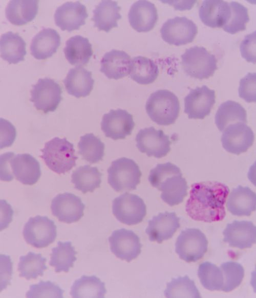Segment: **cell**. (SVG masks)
I'll return each mask as SVG.
<instances>
[{
	"mask_svg": "<svg viewBox=\"0 0 256 298\" xmlns=\"http://www.w3.org/2000/svg\"><path fill=\"white\" fill-rule=\"evenodd\" d=\"M160 33L165 42L179 46L192 42L198 33V27L185 16H176L163 24Z\"/></svg>",
	"mask_w": 256,
	"mask_h": 298,
	"instance_id": "cell-11",
	"label": "cell"
},
{
	"mask_svg": "<svg viewBox=\"0 0 256 298\" xmlns=\"http://www.w3.org/2000/svg\"><path fill=\"white\" fill-rule=\"evenodd\" d=\"M229 193L228 187L218 181H203L191 185L185 210L193 219L205 222L223 220L224 204Z\"/></svg>",
	"mask_w": 256,
	"mask_h": 298,
	"instance_id": "cell-1",
	"label": "cell"
},
{
	"mask_svg": "<svg viewBox=\"0 0 256 298\" xmlns=\"http://www.w3.org/2000/svg\"><path fill=\"white\" fill-rule=\"evenodd\" d=\"M120 9L116 2L102 1L93 11L92 20L94 23V26L99 30L106 32L113 28L117 27V21L122 17L119 13Z\"/></svg>",
	"mask_w": 256,
	"mask_h": 298,
	"instance_id": "cell-28",
	"label": "cell"
},
{
	"mask_svg": "<svg viewBox=\"0 0 256 298\" xmlns=\"http://www.w3.org/2000/svg\"><path fill=\"white\" fill-rule=\"evenodd\" d=\"M106 293L105 283L95 275H82L75 281L70 291L73 298H103Z\"/></svg>",
	"mask_w": 256,
	"mask_h": 298,
	"instance_id": "cell-32",
	"label": "cell"
},
{
	"mask_svg": "<svg viewBox=\"0 0 256 298\" xmlns=\"http://www.w3.org/2000/svg\"><path fill=\"white\" fill-rule=\"evenodd\" d=\"M76 254L77 252L71 241H59L57 243V246L52 249L49 265L54 267L56 272H68L77 260Z\"/></svg>",
	"mask_w": 256,
	"mask_h": 298,
	"instance_id": "cell-36",
	"label": "cell"
},
{
	"mask_svg": "<svg viewBox=\"0 0 256 298\" xmlns=\"http://www.w3.org/2000/svg\"><path fill=\"white\" fill-rule=\"evenodd\" d=\"M179 221L180 218L175 212L160 213L148 221L145 233L151 241L161 243L173 237L180 227Z\"/></svg>",
	"mask_w": 256,
	"mask_h": 298,
	"instance_id": "cell-20",
	"label": "cell"
},
{
	"mask_svg": "<svg viewBox=\"0 0 256 298\" xmlns=\"http://www.w3.org/2000/svg\"><path fill=\"white\" fill-rule=\"evenodd\" d=\"M60 44V36L52 28H44L33 38L30 45L31 54L37 60L51 57Z\"/></svg>",
	"mask_w": 256,
	"mask_h": 298,
	"instance_id": "cell-27",
	"label": "cell"
},
{
	"mask_svg": "<svg viewBox=\"0 0 256 298\" xmlns=\"http://www.w3.org/2000/svg\"><path fill=\"white\" fill-rule=\"evenodd\" d=\"M215 99V91L206 85L191 89L184 98V111L189 119H203L209 115Z\"/></svg>",
	"mask_w": 256,
	"mask_h": 298,
	"instance_id": "cell-14",
	"label": "cell"
},
{
	"mask_svg": "<svg viewBox=\"0 0 256 298\" xmlns=\"http://www.w3.org/2000/svg\"><path fill=\"white\" fill-rule=\"evenodd\" d=\"M40 151V157L46 165L58 174H65L71 170L76 165L78 159L73 144L66 138H53L45 143Z\"/></svg>",
	"mask_w": 256,
	"mask_h": 298,
	"instance_id": "cell-3",
	"label": "cell"
},
{
	"mask_svg": "<svg viewBox=\"0 0 256 298\" xmlns=\"http://www.w3.org/2000/svg\"><path fill=\"white\" fill-rule=\"evenodd\" d=\"M46 261L47 259L40 253L36 254L31 251L26 255L21 256L18 264L19 276L27 280L42 276L44 271L47 269Z\"/></svg>",
	"mask_w": 256,
	"mask_h": 298,
	"instance_id": "cell-37",
	"label": "cell"
},
{
	"mask_svg": "<svg viewBox=\"0 0 256 298\" xmlns=\"http://www.w3.org/2000/svg\"><path fill=\"white\" fill-rule=\"evenodd\" d=\"M198 275L202 285L210 291L221 290L224 283L222 270L209 262L201 264L198 268Z\"/></svg>",
	"mask_w": 256,
	"mask_h": 298,
	"instance_id": "cell-40",
	"label": "cell"
},
{
	"mask_svg": "<svg viewBox=\"0 0 256 298\" xmlns=\"http://www.w3.org/2000/svg\"><path fill=\"white\" fill-rule=\"evenodd\" d=\"M223 234V241L231 247L249 248L256 242V227L250 221L234 220L228 224Z\"/></svg>",
	"mask_w": 256,
	"mask_h": 298,
	"instance_id": "cell-19",
	"label": "cell"
},
{
	"mask_svg": "<svg viewBox=\"0 0 256 298\" xmlns=\"http://www.w3.org/2000/svg\"><path fill=\"white\" fill-rule=\"evenodd\" d=\"M30 92V101L36 109L45 114L55 110L62 99L61 87L48 78L39 79Z\"/></svg>",
	"mask_w": 256,
	"mask_h": 298,
	"instance_id": "cell-10",
	"label": "cell"
},
{
	"mask_svg": "<svg viewBox=\"0 0 256 298\" xmlns=\"http://www.w3.org/2000/svg\"><path fill=\"white\" fill-rule=\"evenodd\" d=\"M84 208L80 197L68 192L57 195L51 204L53 215L67 224L78 221L83 215Z\"/></svg>",
	"mask_w": 256,
	"mask_h": 298,
	"instance_id": "cell-17",
	"label": "cell"
},
{
	"mask_svg": "<svg viewBox=\"0 0 256 298\" xmlns=\"http://www.w3.org/2000/svg\"><path fill=\"white\" fill-rule=\"evenodd\" d=\"M26 46V42L18 33L7 32L1 36V57L9 64L18 63L25 59Z\"/></svg>",
	"mask_w": 256,
	"mask_h": 298,
	"instance_id": "cell-31",
	"label": "cell"
},
{
	"mask_svg": "<svg viewBox=\"0 0 256 298\" xmlns=\"http://www.w3.org/2000/svg\"><path fill=\"white\" fill-rule=\"evenodd\" d=\"M88 17L86 7L79 1L64 3L57 8L54 15L56 25L69 32L78 30Z\"/></svg>",
	"mask_w": 256,
	"mask_h": 298,
	"instance_id": "cell-18",
	"label": "cell"
},
{
	"mask_svg": "<svg viewBox=\"0 0 256 298\" xmlns=\"http://www.w3.org/2000/svg\"><path fill=\"white\" fill-rule=\"evenodd\" d=\"M164 293L165 296L167 298L201 297L194 281L187 275L173 278L166 284V288Z\"/></svg>",
	"mask_w": 256,
	"mask_h": 298,
	"instance_id": "cell-39",
	"label": "cell"
},
{
	"mask_svg": "<svg viewBox=\"0 0 256 298\" xmlns=\"http://www.w3.org/2000/svg\"><path fill=\"white\" fill-rule=\"evenodd\" d=\"M63 82L68 93L78 98L90 95L94 80L91 71L79 66L69 70Z\"/></svg>",
	"mask_w": 256,
	"mask_h": 298,
	"instance_id": "cell-25",
	"label": "cell"
},
{
	"mask_svg": "<svg viewBox=\"0 0 256 298\" xmlns=\"http://www.w3.org/2000/svg\"><path fill=\"white\" fill-rule=\"evenodd\" d=\"M37 0H12L8 3L5 13L7 20L12 24L21 26L33 20L38 9Z\"/></svg>",
	"mask_w": 256,
	"mask_h": 298,
	"instance_id": "cell-29",
	"label": "cell"
},
{
	"mask_svg": "<svg viewBox=\"0 0 256 298\" xmlns=\"http://www.w3.org/2000/svg\"><path fill=\"white\" fill-rule=\"evenodd\" d=\"M63 292L64 291L55 284L49 281H40L38 284L30 286L26 296L28 298H62Z\"/></svg>",
	"mask_w": 256,
	"mask_h": 298,
	"instance_id": "cell-43",
	"label": "cell"
},
{
	"mask_svg": "<svg viewBox=\"0 0 256 298\" xmlns=\"http://www.w3.org/2000/svg\"><path fill=\"white\" fill-rule=\"evenodd\" d=\"M226 207L233 215L250 216L256 210V194L249 187L239 185L229 195Z\"/></svg>",
	"mask_w": 256,
	"mask_h": 298,
	"instance_id": "cell-26",
	"label": "cell"
},
{
	"mask_svg": "<svg viewBox=\"0 0 256 298\" xmlns=\"http://www.w3.org/2000/svg\"><path fill=\"white\" fill-rule=\"evenodd\" d=\"M79 154L82 159L90 163H95L102 160L104 144L93 133L87 134L80 138L78 143Z\"/></svg>",
	"mask_w": 256,
	"mask_h": 298,
	"instance_id": "cell-38",
	"label": "cell"
},
{
	"mask_svg": "<svg viewBox=\"0 0 256 298\" xmlns=\"http://www.w3.org/2000/svg\"><path fill=\"white\" fill-rule=\"evenodd\" d=\"M23 234L28 244L37 248H45L55 240L56 226L47 216L38 215L29 219L24 227Z\"/></svg>",
	"mask_w": 256,
	"mask_h": 298,
	"instance_id": "cell-9",
	"label": "cell"
},
{
	"mask_svg": "<svg viewBox=\"0 0 256 298\" xmlns=\"http://www.w3.org/2000/svg\"><path fill=\"white\" fill-rule=\"evenodd\" d=\"M15 155L13 152H8L1 155V180L11 181L13 178L10 160Z\"/></svg>",
	"mask_w": 256,
	"mask_h": 298,
	"instance_id": "cell-47",
	"label": "cell"
},
{
	"mask_svg": "<svg viewBox=\"0 0 256 298\" xmlns=\"http://www.w3.org/2000/svg\"><path fill=\"white\" fill-rule=\"evenodd\" d=\"M16 137L14 126L9 121L1 119V149L11 146Z\"/></svg>",
	"mask_w": 256,
	"mask_h": 298,
	"instance_id": "cell-46",
	"label": "cell"
},
{
	"mask_svg": "<svg viewBox=\"0 0 256 298\" xmlns=\"http://www.w3.org/2000/svg\"><path fill=\"white\" fill-rule=\"evenodd\" d=\"M63 52L68 62L77 66L88 63L93 54L92 45L89 40L79 35L67 41Z\"/></svg>",
	"mask_w": 256,
	"mask_h": 298,
	"instance_id": "cell-30",
	"label": "cell"
},
{
	"mask_svg": "<svg viewBox=\"0 0 256 298\" xmlns=\"http://www.w3.org/2000/svg\"><path fill=\"white\" fill-rule=\"evenodd\" d=\"M131 62L125 51L112 49L102 57L100 71L109 79L118 80L130 74Z\"/></svg>",
	"mask_w": 256,
	"mask_h": 298,
	"instance_id": "cell-23",
	"label": "cell"
},
{
	"mask_svg": "<svg viewBox=\"0 0 256 298\" xmlns=\"http://www.w3.org/2000/svg\"><path fill=\"white\" fill-rule=\"evenodd\" d=\"M202 23L211 28H222L228 22L230 15L229 3L221 0L204 1L199 10Z\"/></svg>",
	"mask_w": 256,
	"mask_h": 298,
	"instance_id": "cell-24",
	"label": "cell"
},
{
	"mask_svg": "<svg viewBox=\"0 0 256 298\" xmlns=\"http://www.w3.org/2000/svg\"><path fill=\"white\" fill-rule=\"evenodd\" d=\"M180 108L177 97L167 89H160L152 93L145 104L149 117L160 125L174 123L178 117Z\"/></svg>",
	"mask_w": 256,
	"mask_h": 298,
	"instance_id": "cell-4",
	"label": "cell"
},
{
	"mask_svg": "<svg viewBox=\"0 0 256 298\" xmlns=\"http://www.w3.org/2000/svg\"><path fill=\"white\" fill-rule=\"evenodd\" d=\"M255 31L245 36L240 44L242 57L247 62L255 64Z\"/></svg>",
	"mask_w": 256,
	"mask_h": 298,
	"instance_id": "cell-45",
	"label": "cell"
},
{
	"mask_svg": "<svg viewBox=\"0 0 256 298\" xmlns=\"http://www.w3.org/2000/svg\"><path fill=\"white\" fill-rule=\"evenodd\" d=\"M208 240L205 234L196 228H188L181 232L175 243V251L187 263L202 258L207 250Z\"/></svg>",
	"mask_w": 256,
	"mask_h": 298,
	"instance_id": "cell-7",
	"label": "cell"
},
{
	"mask_svg": "<svg viewBox=\"0 0 256 298\" xmlns=\"http://www.w3.org/2000/svg\"><path fill=\"white\" fill-rule=\"evenodd\" d=\"M135 126L133 116L126 110L111 109L103 115L101 128L106 137L113 140L123 139L131 134Z\"/></svg>",
	"mask_w": 256,
	"mask_h": 298,
	"instance_id": "cell-16",
	"label": "cell"
},
{
	"mask_svg": "<svg viewBox=\"0 0 256 298\" xmlns=\"http://www.w3.org/2000/svg\"><path fill=\"white\" fill-rule=\"evenodd\" d=\"M107 172L108 183L117 192L136 189L142 175L138 164L126 157L113 161Z\"/></svg>",
	"mask_w": 256,
	"mask_h": 298,
	"instance_id": "cell-6",
	"label": "cell"
},
{
	"mask_svg": "<svg viewBox=\"0 0 256 298\" xmlns=\"http://www.w3.org/2000/svg\"><path fill=\"white\" fill-rule=\"evenodd\" d=\"M230 15L228 22L222 28L231 34L246 29V23L249 21L248 9L237 2L229 3Z\"/></svg>",
	"mask_w": 256,
	"mask_h": 298,
	"instance_id": "cell-41",
	"label": "cell"
},
{
	"mask_svg": "<svg viewBox=\"0 0 256 298\" xmlns=\"http://www.w3.org/2000/svg\"><path fill=\"white\" fill-rule=\"evenodd\" d=\"M135 140L137 147L148 157L162 158L170 150L169 136L162 130H157L153 126L140 129Z\"/></svg>",
	"mask_w": 256,
	"mask_h": 298,
	"instance_id": "cell-12",
	"label": "cell"
},
{
	"mask_svg": "<svg viewBox=\"0 0 256 298\" xmlns=\"http://www.w3.org/2000/svg\"><path fill=\"white\" fill-rule=\"evenodd\" d=\"M221 142L228 152L239 155L244 153L253 144L254 136L251 128L242 122L227 126L223 131Z\"/></svg>",
	"mask_w": 256,
	"mask_h": 298,
	"instance_id": "cell-15",
	"label": "cell"
},
{
	"mask_svg": "<svg viewBox=\"0 0 256 298\" xmlns=\"http://www.w3.org/2000/svg\"><path fill=\"white\" fill-rule=\"evenodd\" d=\"M108 240L111 252L127 262L136 258L141 252L140 238L132 230L124 228L115 230Z\"/></svg>",
	"mask_w": 256,
	"mask_h": 298,
	"instance_id": "cell-13",
	"label": "cell"
},
{
	"mask_svg": "<svg viewBox=\"0 0 256 298\" xmlns=\"http://www.w3.org/2000/svg\"><path fill=\"white\" fill-rule=\"evenodd\" d=\"M112 213L121 223L134 225L143 220L146 214V207L139 196L126 192L113 200Z\"/></svg>",
	"mask_w": 256,
	"mask_h": 298,
	"instance_id": "cell-8",
	"label": "cell"
},
{
	"mask_svg": "<svg viewBox=\"0 0 256 298\" xmlns=\"http://www.w3.org/2000/svg\"><path fill=\"white\" fill-rule=\"evenodd\" d=\"M181 59L185 72L196 79H208L218 69L216 57L202 46H195L186 49Z\"/></svg>",
	"mask_w": 256,
	"mask_h": 298,
	"instance_id": "cell-5",
	"label": "cell"
},
{
	"mask_svg": "<svg viewBox=\"0 0 256 298\" xmlns=\"http://www.w3.org/2000/svg\"><path fill=\"white\" fill-rule=\"evenodd\" d=\"M220 268L224 278L221 290L230 292L241 284L244 276V269L240 264L232 261L222 263Z\"/></svg>",
	"mask_w": 256,
	"mask_h": 298,
	"instance_id": "cell-42",
	"label": "cell"
},
{
	"mask_svg": "<svg viewBox=\"0 0 256 298\" xmlns=\"http://www.w3.org/2000/svg\"><path fill=\"white\" fill-rule=\"evenodd\" d=\"M102 174L97 167L85 165L78 167L73 172L71 182L74 188L83 194L93 192L100 187Z\"/></svg>",
	"mask_w": 256,
	"mask_h": 298,
	"instance_id": "cell-34",
	"label": "cell"
},
{
	"mask_svg": "<svg viewBox=\"0 0 256 298\" xmlns=\"http://www.w3.org/2000/svg\"><path fill=\"white\" fill-rule=\"evenodd\" d=\"M13 176L26 185H33L41 175L40 164L31 155L25 153L14 156L10 160Z\"/></svg>",
	"mask_w": 256,
	"mask_h": 298,
	"instance_id": "cell-22",
	"label": "cell"
},
{
	"mask_svg": "<svg viewBox=\"0 0 256 298\" xmlns=\"http://www.w3.org/2000/svg\"><path fill=\"white\" fill-rule=\"evenodd\" d=\"M256 73L248 72L240 81L239 96L248 103L255 102Z\"/></svg>",
	"mask_w": 256,
	"mask_h": 298,
	"instance_id": "cell-44",
	"label": "cell"
},
{
	"mask_svg": "<svg viewBox=\"0 0 256 298\" xmlns=\"http://www.w3.org/2000/svg\"><path fill=\"white\" fill-rule=\"evenodd\" d=\"M148 179L162 192L161 199L170 206L182 202L187 194L188 187L180 169L170 162L158 164L150 171Z\"/></svg>",
	"mask_w": 256,
	"mask_h": 298,
	"instance_id": "cell-2",
	"label": "cell"
},
{
	"mask_svg": "<svg viewBox=\"0 0 256 298\" xmlns=\"http://www.w3.org/2000/svg\"><path fill=\"white\" fill-rule=\"evenodd\" d=\"M159 72L157 64L149 58L137 56L132 60L130 76L139 84H148L154 82Z\"/></svg>",
	"mask_w": 256,
	"mask_h": 298,
	"instance_id": "cell-35",
	"label": "cell"
},
{
	"mask_svg": "<svg viewBox=\"0 0 256 298\" xmlns=\"http://www.w3.org/2000/svg\"><path fill=\"white\" fill-rule=\"evenodd\" d=\"M129 23L138 32H148L155 26L158 19L155 5L147 1H138L131 7L128 13Z\"/></svg>",
	"mask_w": 256,
	"mask_h": 298,
	"instance_id": "cell-21",
	"label": "cell"
},
{
	"mask_svg": "<svg viewBox=\"0 0 256 298\" xmlns=\"http://www.w3.org/2000/svg\"><path fill=\"white\" fill-rule=\"evenodd\" d=\"M237 122L246 123L247 113L244 108L239 103L228 100L219 107L215 115V123L221 132L229 125Z\"/></svg>",
	"mask_w": 256,
	"mask_h": 298,
	"instance_id": "cell-33",
	"label": "cell"
}]
</instances>
